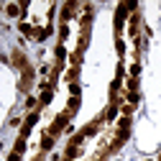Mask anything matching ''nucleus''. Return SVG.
Segmentation results:
<instances>
[{
  "instance_id": "f257e3e1",
  "label": "nucleus",
  "mask_w": 161,
  "mask_h": 161,
  "mask_svg": "<svg viewBox=\"0 0 161 161\" xmlns=\"http://www.w3.org/2000/svg\"><path fill=\"white\" fill-rule=\"evenodd\" d=\"M41 146H44V148H51V146H54V138H51V136H44V143H41Z\"/></svg>"
},
{
  "instance_id": "f03ea898",
  "label": "nucleus",
  "mask_w": 161,
  "mask_h": 161,
  "mask_svg": "<svg viewBox=\"0 0 161 161\" xmlns=\"http://www.w3.org/2000/svg\"><path fill=\"white\" fill-rule=\"evenodd\" d=\"M5 10H8V15H18V5H15V3H10Z\"/></svg>"
},
{
  "instance_id": "7ed1b4c3",
  "label": "nucleus",
  "mask_w": 161,
  "mask_h": 161,
  "mask_svg": "<svg viewBox=\"0 0 161 161\" xmlns=\"http://www.w3.org/2000/svg\"><path fill=\"white\" fill-rule=\"evenodd\" d=\"M23 148H26V141H23V138H21V141H18V143H15V153H21V151H23Z\"/></svg>"
},
{
  "instance_id": "20e7f679",
  "label": "nucleus",
  "mask_w": 161,
  "mask_h": 161,
  "mask_svg": "<svg viewBox=\"0 0 161 161\" xmlns=\"http://www.w3.org/2000/svg\"><path fill=\"white\" fill-rule=\"evenodd\" d=\"M10 161H21V153H15V151H13V153H10Z\"/></svg>"
}]
</instances>
